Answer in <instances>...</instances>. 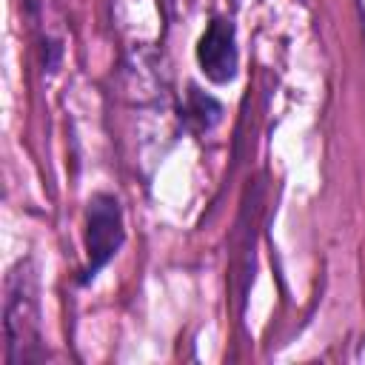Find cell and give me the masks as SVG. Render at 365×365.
Segmentation results:
<instances>
[{
  "instance_id": "6da1fadb",
  "label": "cell",
  "mask_w": 365,
  "mask_h": 365,
  "mask_svg": "<svg viewBox=\"0 0 365 365\" xmlns=\"http://www.w3.org/2000/svg\"><path fill=\"white\" fill-rule=\"evenodd\" d=\"M3 331H6V365H23V362L43 359L37 274H34L31 259H17L6 277Z\"/></svg>"
},
{
  "instance_id": "7a4b0ae2",
  "label": "cell",
  "mask_w": 365,
  "mask_h": 365,
  "mask_svg": "<svg viewBox=\"0 0 365 365\" xmlns=\"http://www.w3.org/2000/svg\"><path fill=\"white\" fill-rule=\"evenodd\" d=\"M86 268L80 282L88 285L123 248L125 242V228H123V211H120V200L114 194L97 191L88 205H86Z\"/></svg>"
},
{
  "instance_id": "3957f363",
  "label": "cell",
  "mask_w": 365,
  "mask_h": 365,
  "mask_svg": "<svg viewBox=\"0 0 365 365\" xmlns=\"http://www.w3.org/2000/svg\"><path fill=\"white\" fill-rule=\"evenodd\" d=\"M197 63L202 74L217 86H225L237 77L240 54H237V31L231 20L214 17L205 26V31L197 40Z\"/></svg>"
},
{
  "instance_id": "277c9868",
  "label": "cell",
  "mask_w": 365,
  "mask_h": 365,
  "mask_svg": "<svg viewBox=\"0 0 365 365\" xmlns=\"http://www.w3.org/2000/svg\"><path fill=\"white\" fill-rule=\"evenodd\" d=\"M182 117L194 131H208L220 123L222 106L211 94L200 91L197 86H188V94H185V103H182Z\"/></svg>"
}]
</instances>
